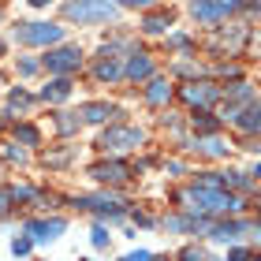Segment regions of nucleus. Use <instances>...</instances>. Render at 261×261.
Masks as SVG:
<instances>
[{
    "mask_svg": "<svg viewBox=\"0 0 261 261\" xmlns=\"http://www.w3.org/2000/svg\"><path fill=\"white\" fill-rule=\"evenodd\" d=\"M15 38L22 45H53L64 38V27H53V22H27L22 30H15Z\"/></svg>",
    "mask_w": 261,
    "mask_h": 261,
    "instance_id": "nucleus-1",
    "label": "nucleus"
},
{
    "mask_svg": "<svg viewBox=\"0 0 261 261\" xmlns=\"http://www.w3.org/2000/svg\"><path fill=\"white\" fill-rule=\"evenodd\" d=\"M130 146H142V130H135V127H112V130L101 135V149L120 153V149H130Z\"/></svg>",
    "mask_w": 261,
    "mask_h": 261,
    "instance_id": "nucleus-2",
    "label": "nucleus"
},
{
    "mask_svg": "<svg viewBox=\"0 0 261 261\" xmlns=\"http://www.w3.org/2000/svg\"><path fill=\"white\" fill-rule=\"evenodd\" d=\"M79 64H82V53L79 49H56V53L45 56V67L56 71V75H67V71H75Z\"/></svg>",
    "mask_w": 261,
    "mask_h": 261,
    "instance_id": "nucleus-3",
    "label": "nucleus"
},
{
    "mask_svg": "<svg viewBox=\"0 0 261 261\" xmlns=\"http://www.w3.org/2000/svg\"><path fill=\"white\" fill-rule=\"evenodd\" d=\"M64 15L67 19H112L116 8L112 4H67Z\"/></svg>",
    "mask_w": 261,
    "mask_h": 261,
    "instance_id": "nucleus-4",
    "label": "nucleus"
},
{
    "mask_svg": "<svg viewBox=\"0 0 261 261\" xmlns=\"http://www.w3.org/2000/svg\"><path fill=\"white\" fill-rule=\"evenodd\" d=\"M64 228H67L64 220H30L27 224V235H30V239H38V243H45V239H56Z\"/></svg>",
    "mask_w": 261,
    "mask_h": 261,
    "instance_id": "nucleus-5",
    "label": "nucleus"
},
{
    "mask_svg": "<svg viewBox=\"0 0 261 261\" xmlns=\"http://www.w3.org/2000/svg\"><path fill=\"white\" fill-rule=\"evenodd\" d=\"M93 175H97L101 183H123V179H127V164H120V161L97 164V168H93Z\"/></svg>",
    "mask_w": 261,
    "mask_h": 261,
    "instance_id": "nucleus-6",
    "label": "nucleus"
},
{
    "mask_svg": "<svg viewBox=\"0 0 261 261\" xmlns=\"http://www.w3.org/2000/svg\"><path fill=\"white\" fill-rule=\"evenodd\" d=\"M183 97L191 101V105H213V101H217V90L205 86V82H201V86L194 82V86H187V90H183Z\"/></svg>",
    "mask_w": 261,
    "mask_h": 261,
    "instance_id": "nucleus-7",
    "label": "nucleus"
},
{
    "mask_svg": "<svg viewBox=\"0 0 261 261\" xmlns=\"http://www.w3.org/2000/svg\"><path fill=\"white\" fill-rule=\"evenodd\" d=\"M191 11H194L198 19H205V22H217L224 15H231V4H194Z\"/></svg>",
    "mask_w": 261,
    "mask_h": 261,
    "instance_id": "nucleus-8",
    "label": "nucleus"
},
{
    "mask_svg": "<svg viewBox=\"0 0 261 261\" xmlns=\"http://www.w3.org/2000/svg\"><path fill=\"white\" fill-rule=\"evenodd\" d=\"M41 97H45V101H67V97H71V82H67V79L49 82V86L41 90Z\"/></svg>",
    "mask_w": 261,
    "mask_h": 261,
    "instance_id": "nucleus-9",
    "label": "nucleus"
},
{
    "mask_svg": "<svg viewBox=\"0 0 261 261\" xmlns=\"http://www.w3.org/2000/svg\"><path fill=\"white\" fill-rule=\"evenodd\" d=\"M109 116H112V109H109V105H101V101H93V105L82 109V120H86V123H101V120H109Z\"/></svg>",
    "mask_w": 261,
    "mask_h": 261,
    "instance_id": "nucleus-10",
    "label": "nucleus"
},
{
    "mask_svg": "<svg viewBox=\"0 0 261 261\" xmlns=\"http://www.w3.org/2000/svg\"><path fill=\"white\" fill-rule=\"evenodd\" d=\"M149 71H153V64H149V56H142V53L127 64V75H130V79H146Z\"/></svg>",
    "mask_w": 261,
    "mask_h": 261,
    "instance_id": "nucleus-11",
    "label": "nucleus"
},
{
    "mask_svg": "<svg viewBox=\"0 0 261 261\" xmlns=\"http://www.w3.org/2000/svg\"><path fill=\"white\" fill-rule=\"evenodd\" d=\"M168 93H172V90H168V82L153 79V82H149V90H146V97H149L153 105H161V101H168Z\"/></svg>",
    "mask_w": 261,
    "mask_h": 261,
    "instance_id": "nucleus-12",
    "label": "nucleus"
},
{
    "mask_svg": "<svg viewBox=\"0 0 261 261\" xmlns=\"http://www.w3.org/2000/svg\"><path fill=\"white\" fill-rule=\"evenodd\" d=\"M239 231H243V224H220V228L213 231V239L217 243H231V239H239Z\"/></svg>",
    "mask_w": 261,
    "mask_h": 261,
    "instance_id": "nucleus-13",
    "label": "nucleus"
},
{
    "mask_svg": "<svg viewBox=\"0 0 261 261\" xmlns=\"http://www.w3.org/2000/svg\"><path fill=\"white\" fill-rule=\"evenodd\" d=\"M198 149H201V153H209V157H224V153H228V146H224L220 138H201V142H198Z\"/></svg>",
    "mask_w": 261,
    "mask_h": 261,
    "instance_id": "nucleus-14",
    "label": "nucleus"
},
{
    "mask_svg": "<svg viewBox=\"0 0 261 261\" xmlns=\"http://www.w3.org/2000/svg\"><path fill=\"white\" fill-rule=\"evenodd\" d=\"M239 123L246 127V130H261V109L254 105V109H246L243 116H239Z\"/></svg>",
    "mask_w": 261,
    "mask_h": 261,
    "instance_id": "nucleus-15",
    "label": "nucleus"
},
{
    "mask_svg": "<svg viewBox=\"0 0 261 261\" xmlns=\"http://www.w3.org/2000/svg\"><path fill=\"white\" fill-rule=\"evenodd\" d=\"M97 79H120V64H112V60L97 64Z\"/></svg>",
    "mask_w": 261,
    "mask_h": 261,
    "instance_id": "nucleus-16",
    "label": "nucleus"
},
{
    "mask_svg": "<svg viewBox=\"0 0 261 261\" xmlns=\"http://www.w3.org/2000/svg\"><path fill=\"white\" fill-rule=\"evenodd\" d=\"M19 142H27V146H38V130H34V127H19Z\"/></svg>",
    "mask_w": 261,
    "mask_h": 261,
    "instance_id": "nucleus-17",
    "label": "nucleus"
},
{
    "mask_svg": "<svg viewBox=\"0 0 261 261\" xmlns=\"http://www.w3.org/2000/svg\"><path fill=\"white\" fill-rule=\"evenodd\" d=\"M56 127H60V130H64V135H71V130H75V127H79V120H71V116L64 112V116H60V120H56Z\"/></svg>",
    "mask_w": 261,
    "mask_h": 261,
    "instance_id": "nucleus-18",
    "label": "nucleus"
},
{
    "mask_svg": "<svg viewBox=\"0 0 261 261\" xmlns=\"http://www.w3.org/2000/svg\"><path fill=\"white\" fill-rule=\"evenodd\" d=\"M11 105H15V109H27V105H30V93H22V90H11Z\"/></svg>",
    "mask_w": 261,
    "mask_h": 261,
    "instance_id": "nucleus-19",
    "label": "nucleus"
},
{
    "mask_svg": "<svg viewBox=\"0 0 261 261\" xmlns=\"http://www.w3.org/2000/svg\"><path fill=\"white\" fill-rule=\"evenodd\" d=\"M179 261H205V254H201L198 246H187V250L179 254Z\"/></svg>",
    "mask_w": 261,
    "mask_h": 261,
    "instance_id": "nucleus-20",
    "label": "nucleus"
},
{
    "mask_svg": "<svg viewBox=\"0 0 261 261\" xmlns=\"http://www.w3.org/2000/svg\"><path fill=\"white\" fill-rule=\"evenodd\" d=\"M146 30H149V34H161V30H164V19H161V15L146 19Z\"/></svg>",
    "mask_w": 261,
    "mask_h": 261,
    "instance_id": "nucleus-21",
    "label": "nucleus"
},
{
    "mask_svg": "<svg viewBox=\"0 0 261 261\" xmlns=\"http://www.w3.org/2000/svg\"><path fill=\"white\" fill-rule=\"evenodd\" d=\"M231 97L235 101H246V97H250V86H243V82H239V86H231Z\"/></svg>",
    "mask_w": 261,
    "mask_h": 261,
    "instance_id": "nucleus-22",
    "label": "nucleus"
},
{
    "mask_svg": "<svg viewBox=\"0 0 261 261\" xmlns=\"http://www.w3.org/2000/svg\"><path fill=\"white\" fill-rule=\"evenodd\" d=\"M105 243H109V231L97 224V228H93V246H105Z\"/></svg>",
    "mask_w": 261,
    "mask_h": 261,
    "instance_id": "nucleus-23",
    "label": "nucleus"
},
{
    "mask_svg": "<svg viewBox=\"0 0 261 261\" xmlns=\"http://www.w3.org/2000/svg\"><path fill=\"white\" fill-rule=\"evenodd\" d=\"M194 123H198L201 130H213V127H217V123H213V120H209V116H205V112H198V116H194Z\"/></svg>",
    "mask_w": 261,
    "mask_h": 261,
    "instance_id": "nucleus-24",
    "label": "nucleus"
},
{
    "mask_svg": "<svg viewBox=\"0 0 261 261\" xmlns=\"http://www.w3.org/2000/svg\"><path fill=\"white\" fill-rule=\"evenodd\" d=\"M11 250H15V254H27V250H30V239H15V243H11Z\"/></svg>",
    "mask_w": 261,
    "mask_h": 261,
    "instance_id": "nucleus-25",
    "label": "nucleus"
},
{
    "mask_svg": "<svg viewBox=\"0 0 261 261\" xmlns=\"http://www.w3.org/2000/svg\"><path fill=\"white\" fill-rule=\"evenodd\" d=\"M19 71H22V75H34V71H38V64H34V60H22Z\"/></svg>",
    "mask_w": 261,
    "mask_h": 261,
    "instance_id": "nucleus-26",
    "label": "nucleus"
},
{
    "mask_svg": "<svg viewBox=\"0 0 261 261\" xmlns=\"http://www.w3.org/2000/svg\"><path fill=\"white\" fill-rule=\"evenodd\" d=\"M123 261H153V257H149V254H146V250H138V254H127V257H123Z\"/></svg>",
    "mask_w": 261,
    "mask_h": 261,
    "instance_id": "nucleus-27",
    "label": "nucleus"
},
{
    "mask_svg": "<svg viewBox=\"0 0 261 261\" xmlns=\"http://www.w3.org/2000/svg\"><path fill=\"white\" fill-rule=\"evenodd\" d=\"M228 261H246V250H231V257Z\"/></svg>",
    "mask_w": 261,
    "mask_h": 261,
    "instance_id": "nucleus-28",
    "label": "nucleus"
},
{
    "mask_svg": "<svg viewBox=\"0 0 261 261\" xmlns=\"http://www.w3.org/2000/svg\"><path fill=\"white\" fill-rule=\"evenodd\" d=\"M0 53H4V41H0Z\"/></svg>",
    "mask_w": 261,
    "mask_h": 261,
    "instance_id": "nucleus-29",
    "label": "nucleus"
},
{
    "mask_svg": "<svg viewBox=\"0 0 261 261\" xmlns=\"http://www.w3.org/2000/svg\"><path fill=\"white\" fill-rule=\"evenodd\" d=\"M257 11H261V8H257Z\"/></svg>",
    "mask_w": 261,
    "mask_h": 261,
    "instance_id": "nucleus-30",
    "label": "nucleus"
}]
</instances>
